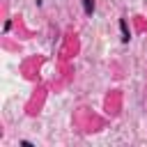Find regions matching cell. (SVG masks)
<instances>
[{
  "label": "cell",
  "mask_w": 147,
  "mask_h": 147,
  "mask_svg": "<svg viewBox=\"0 0 147 147\" xmlns=\"http://www.w3.org/2000/svg\"><path fill=\"white\" fill-rule=\"evenodd\" d=\"M83 5H85V11H87V14H92V9H94V2H92V0H83Z\"/></svg>",
  "instance_id": "6da1fadb"
}]
</instances>
